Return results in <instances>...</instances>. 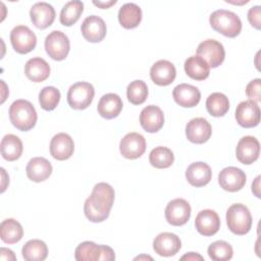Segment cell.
I'll list each match as a JSON object with an SVG mask.
<instances>
[{
  "label": "cell",
  "mask_w": 261,
  "mask_h": 261,
  "mask_svg": "<svg viewBox=\"0 0 261 261\" xmlns=\"http://www.w3.org/2000/svg\"><path fill=\"white\" fill-rule=\"evenodd\" d=\"M114 190L107 182H98L94 186L91 195L86 199L84 212L92 222L104 221L110 213L114 202Z\"/></svg>",
  "instance_id": "6da1fadb"
},
{
  "label": "cell",
  "mask_w": 261,
  "mask_h": 261,
  "mask_svg": "<svg viewBox=\"0 0 261 261\" xmlns=\"http://www.w3.org/2000/svg\"><path fill=\"white\" fill-rule=\"evenodd\" d=\"M9 118L11 123L21 132L33 128L37 122L38 115L33 104L28 100H16L9 107Z\"/></svg>",
  "instance_id": "7a4b0ae2"
},
{
  "label": "cell",
  "mask_w": 261,
  "mask_h": 261,
  "mask_svg": "<svg viewBox=\"0 0 261 261\" xmlns=\"http://www.w3.org/2000/svg\"><path fill=\"white\" fill-rule=\"evenodd\" d=\"M209 22L214 31L228 38L237 37L242 31L240 17L229 10L217 9L213 11L209 17Z\"/></svg>",
  "instance_id": "3957f363"
},
{
  "label": "cell",
  "mask_w": 261,
  "mask_h": 261,
  "mask_svg": "<svg viewBox=\"0 0 261 261\" xmlns=\"http://www.w3.org/2000/svg\"><path fill=\"white\" fill-rule=\"evenodd\" d=\"M226 223L231 232L238 236L248 233L252 226V216L243 204H232L226 211Z\"/></svg>",
  "instance_id": "277c9868"
},
{
  "label": "cell",
  "mask_w": 261,
  "mask_h": 261,
  "mask_svg": "<svg viewBox=\"0 0 261 261\" xmlns=\"http://www.w3.org/2000/svg\"><path fill=\"white\" fill-rule=\"evenodd\" d=\"M94 96L95 90L92 84L87 82H77L68 89L67 103L73 109L83 110L90 106Z\"/></svg>",
  "instance_id": "5b68a950"
},
{
  "label": "cell",
  "mask_w": 261,
  "mask_h": 261,
  "mask_svg": "<svg viewBox=\"0 0 261 261\" xmlns=\"http://www.w3.org/2000/svg\"><path fill=\"white\" fill-rule=\"evenodd\" d=\"M45 49L52 59L57 61L65 59L70 49L68 37L61 31L51 32L45 39Z\"/></svg>",
  "instance_id": "8992f818"
},
{
  "label": "cell",
  "mask_w": 261,
  "mask_h": 261,
  "mask_svg": "<svg viewBox=\"0 0 261 261\" xmlns=\"http://www.w3.org/2000/svg\"><path fill=\"white\" fill-rule=\"evenodd\" d=\"M10 42L17 53L27 54L35 49L37 37L29 27L16 25L10 32Z\"/></svg>",
  "instance_id": "52a82bcc"
},
{
  "label": "cell",
  "mask_w": 261,
  "mask_h": 261,
  "mask_svg": "<svg viewBox=\"0 0 261 261\" xmlns=\"http://www.w3.org/2000/svg\"><path fill=\"white\" fill-rule=\"evenodd\" d=\"M197 56L203 58L210 67L215 68L223 62L225 51L220 42L214 39H207L199 44L197 48Z\"/></svg>",
  "instance_id": "ba28073f"
},
{
  "label": "cell",
  "mask_w": 261,
  "mask_h": 261,
  "mask_svg": "<svg viewBox=\"0 0 261 261\" xmlns=\"http://www.w3.org/2000/svg\"><path fill=\"white\" fill-rule=\"evenodd\" d=\"M164 214L169 224L180 226L189 221L191 217V206L185 199L176 198L167 204Z\"/></svg>",
  "instance_id": "9c48e42d"
},
{
  "label": "cell",
  "mask_w": 261,
  "mask_h": 261,
  "mask_svg": "<svg viewBox=\"0 0 261 261\" xmlns=\"http://www.w3.org/2000/svg\"><path fill=\"white\" fill-rule=\"evenodd\" d=\"M236 119L238 123L246 128L254 127L260 122V107L252 100L241 102L236 109Z\"/></svg>",
  "instance_id": "30bf717a"
},
{
  "label": "cell",
  "mask_w": 261,
  "mask_h": 261,
  "mask_svg": "<svg viewBox=\"0 0 261 261\" xmlns=\"http://www.w3.org/2000/svg\"><path fill=\"white\" fill-rule=\"evenodd\" d=\"M119 150L124 158L137 159L146 150V140L141 134L128 133L121 139Z\"/></svg>",
  "instance_id": "8fae6325"
},
{
  "label": "cell",
  "mask_w": 261,
  "mask_h": 261,
  "mask_svg": "<svg viewBox=\"0 0 261 261\" xmlns=\"http://www.w3.org/2000/svg\"><path fill=\"white\" fill-rule=\"evenodd\" d=\"M247 180L245 172L234 166L223 168L218 174V182L220 187L227 192H238L244 188Z\"/></svg>",
  "instance_id": "7c38bea8"
},
{
  "label": "cell",
  "mask_w": 261,
  "mask_h": 261,
  "mask_svg": "<svg viewBox=\"0 0 261 261\" xmlns=\"http://www.w3.org/2000/svg\"><path fill=\"white\" fill-rule=\"evenodd\" d=\"M259 153L260 144L255 137L246 136L242 138L237 145V159L243 164L249 165L255 162L259 157Z\"/></svg>",
  "instance_id": "4fadbf2b"
},
{
  "label": "cell",
  "mask_w": 261,
  "mask_h": 261,
  "mask_svg": "<svg viewBox=\"0 0 261 261\" xmlns=\"http://www.w3.org/2000/svg\"><path fill=\"white\" fill-rule=\"evenodd\" d=\"M81 32L83 37L92 43L101 42L107 32L105 21L97 15H90L86 17L81 25Z\"/></svg>",
  "instance_id": "5bb4252c"
},
{
  "label": "cell",
  "mask_w": 261,
  "mask_h": 261,
  "mask_svg": "<svg viewBox=\"0 0 261 261\" xmlns=\"http://www.w3.org/2000/svg\"><path fill=\"white\" fill-rule=\"evenodd\" d=\"M212 134L211 124L203 117L191 119L186 125V136L188 140L195 144L207 142Z\"/></svg>",
  "instance_id": "9a60e30c"
},
{
  "label": "cell",
  "mask_w": 261,
  "mask_h": 261,
  "mask_svg": "<svg viewBox=\"0 0 261 261\" xmlns=\"http://www.w3.org/2000/svg\"><path fill=\"white\" fill-rule=\"evenodd\" d=\"M74 151V143L71 137L65 133L55 135L50 142V154L59 161L66 160L71 157Z\"/></svg>",
  "instance_id": "2e32d148"
},
{
  "label": "cell",
  "mask_w": 261,
  "mask_h": 261,
  "mask_svg": "<svg viewBox=\"0 0 261 261\" xmlns=\"http://www.w3.org/2000/svg\"><path fill=\"white\" fill-rule=\"evenodd\" d=\"M195 226L198 232L202 236L211 237L215 234L220 228L219 216L214 210H202L196 216Z\"/></svg>",
  "instance_id": "e0dca14e"
},
{
  "label": "cell",
  "mask_w": 261,
  "mask_h": 261,
  "mask_svg": "<svg viewBox=\"0 0 261 261\" xmlns=\"http://www.w3.org/2000/svg\"><path fill=\"white\" fill-rule=\"evenodd\" d=\"M180 248V239L172 232H161L154 239L153 242V249L155 253L163 257L175 255Z\"/></svg>",
  "instance_id": "ac0fdd59"
},
{
  "label": "cell",
  "mask_w": 261,
  "mask_h": 261,
  "mask_svg": "<svg viewBox=\"0 0 261 261\" xmlns=\"http://www.w3.org/2000/svg\"><path fill=\"white\" fill-rule=\"evenodd\" d=\"M30 16L36 28L44 30L53 23L55 19V10L53 6L47 2H37L32 6Z\"/></svg>",
  "instance_id": "d6986e66"
},
{
  "label": "cell",
  "mask_w": 261,
  "mask_h": 261,
  "mask_svg": "<svg viewBox=\"0 0 261 261\" xmlns=\"http://www.w3.org/2000/svg\"><path fill=\"white\" fill-rule=\"evenodd\" d=\"M176 75L175 66L168 60H158L150 69L151 80L158 86L170 85Z\"/></svg>",
  "instance_id": "ffe728a7"
},
{
  "label": "cell",
  "mask_w": 261,
  "mask_h": 261,
  "mask_svg": "<svg viewBox=\"0 0 261 261\" xmlns=\"http://www.w3.org/2000/svg\"><path fill=\"white\" fill-rule=\"evenodd\" d=\"M140 124L148 133L158 132L164 124L163 111L155 105L145 107L140 113Z\"/></svg>",
  "instance_id": "44dd1931"
},
{
  "label": "cell",
  "mask_w": 261,
  "mask_h": 261,
  "mask_svg": "<svg viewBox=\"0 0 261 261\" xmlns=\"http://www.w3.org/2000/svg\"><path fill=\"white\" fill-rule=\"evenodd\" d=\"M172 96L174 101L181 107H195L201 99L199 89L189 84L177 85L172 91Z\"/></svg>",
  "instance_id": "7402d4cb"
},
{
  "label": "cell",
  "mask_w": 261,
  "mask_h": 261,
  "mask_svg": "<svg viewBox=\"0 0 261 261\" xmlns=\"http://www.w3.org/2000/svg\"><path fill=\"white\" fill-rule=\"evenodd\" d=\"M186 177L190 185L200 188L206 186L211 180L212 171L207 163L198 161L188 166L186 170Z\"/></svg>",
  "instance_id": "603a6c76"
},
{
  "label": "cell",
  "mask_w": 261,
  "mask_h": 261,
  "mask_svg": "<svg viewBox=\"0 0 261 261\" xmlns=\"http://www.w3.org/2000/svg\"><path fill=\"white\" fill-rule=\"evenodd\" d=\"M122 100L117 94L108 93L100 98L97 110L103 118L112 119L118 116L122 109Z\"/></svg>",
  "instance_id": "cb8c5ba5"
},
{
  "label": "cell",
  "mask_w": 261,
  "mask_h": 261,
  "mask_svg": "<svg viewBox=\"0 0 261 261\" xmlns=\"http://www.w3.org/2000/svg\"><path fill=\"white\" fill-rule=\"evenodd\" d=\"M27 176L36 182L46 180L52 173L51 163L44 157L32 158L25 168Z\"/></svg>",
  "instance_id": "d4e9b609"
},
{
  "label": "cell",
  "mask_w": 261,
  "mask_h": 261,
  "mask_svg": "<svg viewBox=\"0 0 261 261\" xmlns=\"http://www.w3.org/2000/svg\"><path fill=\"white\" fill-rule=\"evenodd\" d=\"M24 73L32 82L41 83L50 75V65L41 57H33L27 61Z\"/></svg>",
  "instance_id": "484cf974"
},
{
  "label": "cell",
  "mask_w": 261,
  "mask_h": 261,
  "mask_svg": "<svg viewBox=\"0 0 261 261\" xmlns=\"http://www.w3.org/2000/svg\"><path fill=\"white\" fill-rule=\"evenodd\" d=\"M118 20L124 29H135L142 20V10L135 3H125L119 8Z\"/></svg>",
  "instance_id": "4316f807"
},
{
  "label": "cell",
  "mask_w": 261,
  "mask_h": 261,
  "mask_svg": "<svg viewBox=\"0 0 261 261\" xmlns=\"http://www.w3.org/2000/svg\"><path fill=\"white\" fill-rule=\"evenodd\" d=\"M185 71L193 80L204 81L209 76L210 66L200 56H190L185 61Z\"/></svg>",
  "instance_id": "83f0119b"
},
{
  "label": "cell",
  "mask_w": 261,
  "mask_h": 261,
  "mask_svg": "<svg viewBox=\"0 0 261 261\" xmlns=\"http://www.w3.org/2000/svg\"><path fill=\"white\" fill-rule=\"evenodd\" d=\"M1 154L7 161L17 160L22 153L23 147L21 140L12 134L5 135L1 140Z\"/></svg>",
  "instance_id": "f1b7e54d"
},
{
  "label": "cell",
  "mask_w": 261,
  "mask_h": 261,
  "mask_svg": "<svg viewBox=\"0 0 261 261\" xmlns=\"http://www.w3.org/2000/svg\"><path fill=\"white\" fill-rule=\"evenodd\" d=\"M23 236V228L21 224L13 219L8 218L0 224V238L6 244H15L21 240Z\"/></svg>",
  "instance_id": "f546056e"
},
{
  "label": "cell",
  "mask_w": 261,
  "mask_h": 261,
  "mask_svg": "<svg viewBox=\"0 0 261 261\" xmlns=\"http://www.w3.org/2000/svg\"><path fill=\"white\" fill-rule=\"evenodd\" d=\"M21 254L27 261H43L48 256V248L41 240H30L23 245Z\"/></svg>",
  "instance_id": "4dcf8cb0"
},
{
  "label": "cell",
  "mask_w": 261,
  "mask_h": 261,
  "mask_svg": "<svg viewBox=\"0 0 261 261\" xmlns=\"http://www.w3.org/2000/svg\"><path fill=\"white\" fill-rule=\"evenodd\" d=\"M206 108L209 114L214 117L223 116L229 109L228 98L219 92L212 93L206 100Z\"/></svg>",
  "instance_id": "1f68e13d"
},
{
  "label": "cell",
  "mask_w": 261,
  "mask_h": 261,
  "mask_svg": "<svg viewBox=\"0 0 261 261\" xmlns=\"http://www.w3.org/2000/svg\"><path fill=\"white\" fill-rule=\"evenodd\" d=\"M84 11V3L80 0H72L67 2L60 11V22L63 25L70 27L73 23H75L80 17L81 14Z\"/></svg>",
  "instance_id": "d6a6232c"
},
{
  "label": "cell",
  "mask_w": 261,
  "mask_h": 261,
  "mask_svg": "<svg viewBox=\"0 0 261 261\" xmlns=\"http://www.w3.org/2000/svg\"><path fill=\"white\" fill-rule=\"evenodd\" d=\"M149 161L155 168H167L173 163L174 155L169 148L158 146L150 152Z\"/></svg>",
  "instance_id": "836d02e7"
},
{
  "label": "cell",
  "mask_w": 261,
  "mask_h": 261,
  "mask_svg": "<svg viewBox=\"0 0 261 261\" xmlns=\"http://www.w3.org/2000/svg\"><path fill=\"white\" fill-rule=\"evenodd\" d=\"M100 245L90 241L81 243L74 251V258L77 261H97L100 260Z\"/></svg>",
  "instance_id": "e575fe53"
},
{
  "label": "cell",
  "mask_w": 261,
  "mask_h": 261,
  "mask_svg": "<svg viewBox=\"0 0 261 261\" xmlns=\"http://www.w3.org/2000/svg\"><path fill=\"white\" fill-rule=\"evenodd\" d=\"M126 96L132 104H143L148 97L147 84L141 80H136L132 82L126 88Z\"/></svg>",
  "instance_id": "d590c367"
},
{
  "label": "cell",
  "mask_w": 261,
  "mask_h": 261,
  "mask_svg": "<svg viewBox=\"0 0 261 261\" xmlns=\"http://www.w3.org/2000/svg\"><path fill=\"white\" fill-rule=\"evenodd\" d=\"M210 259L214 261H227L232 258V247L225 241L213 242L207 250Z\"/></svg>",
  "instance_id": "8d00e7d4"
},
{
  "label": "cell",
  "mask_w": 261,
  "mask_h": 261,
  "mask_svg": "<svg viewBox=\"0 0 261 261\" xmlns=\"http://www.w3.org/2000/svg\"><path fill=\"white\" fill-rule=\"evenodd\" d=\"M60 101V92L55 87L49 86L41 90L39 94V102L44 110L51 111L56 108Z\"/></svg>",
  "instance_id": "74e56055"
},
{
  "label": "cell",
  "mask_w": 261,
  "mask_h": 261,
  "mask_svg": "<svg viewBox=\"0 0 261 261\" xmlns=\"http://www.w3.org/2000/svg\"><path fill=\"white\" fill-rule=\"evenodd\" d=\"M260 89H261V80L260 79H255L247 85L246 95L248 96V98H250V100L258 103L261 100Z\"/></svg>",
  "instance_id": "f35d334b"
},
{
  "label": "cell",
  "mask_w": 261,
  "mask_h": 261,
  "mask_svg": "<svg viewBox=\"0 0 261 261\" xmlns=\"http://www.w3.org/2000/svg\"><path fill=\"white\" fill-rule=\"evenodd\" d=\"M261 7L259 5L253 6L248 11V19L252 27L256 28L257 30H260V12Z\"/></svg>",
  "instance_id": "ab89813d"
},
{
  "label": "cell",
  "mask_w": 261,
  "mask_h": 261,
  "mask_svg": "<svg viewBox=\"0 0 261 261\" xmlns=\"http://www.w3.org/2000/svg\"><path fill=\"white\" fill-rule=\"evenodd\" d=\"M101 248V255H100V260H106V261H112L115 259V254L114 251L105 245H100Z\"/></svg>",
  "instance_id": "60d3db41"
},
{
  "label": "cell",
  "mask_w": 261,
  "mask_h": 261,
  "mask_svg": "<svg viewBox=\"0 0 261 261\" xmlns=\"http://www.w3.org/2000/svg\"><path fill=\"white\" fill-rule=\"evenodd\" d=\"M252 192L256 197L260 198V175L255 178V181L252 184Z\"/></svg>",
  "instance_id": "b9f144b4"
},
{
  "label": "cell",
  "mask_w": 261,
  "mask_h": 261,
  "mask_svg": "<svg viewBox=\"0 0 261 261\" xmlns=\"http://www.w3.org/2000/svg\"><path fill=\"white\" fill-rule=\"evenodd\" d=\"M116 3V0H112V1H93V4L96 5V6H99L101 8H108L110 7L111 5L115 4Z\"/></svg>",
  "instance_id": "7bdbcfd3"
},
{
  "label": "cell",
  "mask_w": 261,
  "mask_h": 261,
  "mask_svg": "<svg viewBox=\"0 0 261 261\" xmlns=\"http://www.w3.org/2000/svg\"><path fill=\"white\" fill-rule=\"evenodd\" d=\"M180 259L181 260H185V259H188V260H197V259L198 260H203V257L201 255H199V254L194 253V252H190L189 254L184 255Z\"/></svg>",
  "instance_id": "ee69618b"
}]
</instances>
